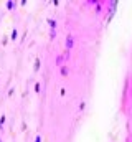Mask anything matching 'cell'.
<instances>
[{"mask_svg":"<svg viewBox=\"0 0 132 142\" xmlns=\"http://www.w3.org/2000/svg\"><path fill=\"white\" fill-rule=\"evenodd\" d=\"M66 48H68V50H71V48H73V38H71V37L66 38Z\"/></svg>","mask_w":132,"mask_h":142,"instance_id":"6da1fadb","label":"cell"},{"mask_svg":"<svg viewBox=\"0 0 132 142\" xmlns=\"http://www.w3.org/2000/svg\"><path fill=\"white\" fill-rule=\"evenodd\" d=\"M48 23H50V27H51V28H56V22H55V20H48Z\"/></svg>","mask_w":132,"mask_h":142,"instance_id":"7a4b0ae2","label":"cell"},{"mask_svg":"<svg viewBox=\"0 0 132 142\" xmlns=\"http://www.w3.org/2000/svg\"><path fill=\"white\" fill-rule=\"evenodd\" d=\"M38 68H40V60L35 61V71H38Z\"/></svg>","mask_w":132,"mask_h":142,"instance_id":"3957f363","label":"cell"},{"mask_svg":"<svg viewBox=\"0 0 132 142\" xmlns=\"http://www.w3.org/2000/svg\"><path fill=\"white\" fill-rule=\"evenodd\" d=\"M17 37H18V33H17V30H13V33H12V40H15Z\"/></svg>","mask_w":132,"mask_h":142,"instance_id":"277c9868","label":"cell"},{"mask_svg":"<svg viewBox=\"0 0 132 142\" xmlns=\"http://www.w3.org/2000/svg\"><path fill=\"white\" fill-rule=\"evenodd\" d=\"M35 142H41V137H40V135H38L37 139H35Z\"/></svg>","mask_w":132,"mask_h":142,"instance_id":"5b68a950","label":"cell"}]
</instances>
